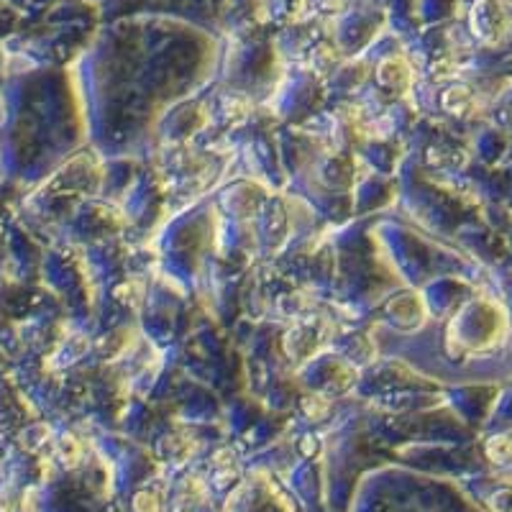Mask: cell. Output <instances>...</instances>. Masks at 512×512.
<instances>
[{
  "instance_id": "obj_1",
  "label": "cell",
  "mask_w": 512,
  "mask_h": 512,
  "mask_svg": "<svg viewBox=\"0 0 512 512\" xmlns=\"http://www.w3.org/2000/svg\"><path fill=\"white\" fill-rule=\"evenodd\" d=\"M443 103H446V108L451 113H461L466 111V105L472 103V95H469L466 88H451L446 93V98H443Z\"/></svg>"
},
{
  "instance_id": "obj_2",
  "label": "cell",
  "mask_w": 512,
  "mask_h": 512,
  "mask_svg": "<svg viewBox=\"0 0 512 512\" xmlns=\"http://www.w3.org/2000/svg\"><path fill=\"white\" fill-rule=\"evenodd\" d=\"M159 497L154 492H139L134 500V510L136 512H159Z\"/></svg>"
}]
</instances>
